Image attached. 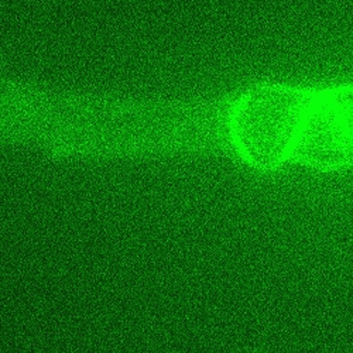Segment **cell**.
<instances>
[{
	"label": "cell",
	"mask_w": 353,
	"mask_h": 353,
	"mask_svg": "<svg viewBox=\"0 0 353 353\" xmlns=\"http://www.w3.org/2000/svg\"><path fill=\"white\" fill-rule=\"evenodd\" d=\"M232 149L257 170L300 161L322 171L352 164V91L257 86L233 99Z\"/></svg>",
	"instance_id": "cell-1"
}]
</instances>
